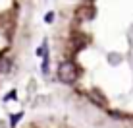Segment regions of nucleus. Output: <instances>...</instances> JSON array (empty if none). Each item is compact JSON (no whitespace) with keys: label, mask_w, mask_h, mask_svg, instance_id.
<instances>
[{"label":"nucleus","mask_w":133,"mask_h":128,"mask_svg":"<svg viewBox=\"0 0 133 128\" xmlns=\"http://www.w3.org/2000/svg\"><path fill=\"white\" fill-rule=\"evenodd\" d=\"M77 78V66L73 64L71 60H66L60 64V68H58V80L62 82V84H73Z\"/></svg>","instance_id":"1"},{"label":"nucleus","mask_w":133,"mask_h":128,"mask_svg":"<svg viewBox=\"0 0 133 128\" xmlns=\"http://www.w3.org/2000/svg\"><path fill=\"white\" fill-rule=\"evenodd\" d=\"M14 97H16V91H12V93H8V95H6V101H12Z\"/></svg>","instance_id":"4"},{"label":"nucleus","mask_w":133,"mask_h":128,"mask_svg":"<svg viewBox=\"0 0 133 128\" xmlns=\"http://www.w3.org/2000/svg\"><path fill=\"white\" fill-rule=\"evenodd\" d=\"M21 117H23V113H16V115L10 118V126H16L17 120H21Z\"/></svg>","instance_id":"2"},{"label":"nucleus","mask_w":133,"mask_h":128,"mask_svg":"<svg viewBox=\"0 0 133 128\" xmlns=\"http://www.w3.org/2000/svg\"><path fill=\"white\" fill-rule=\"evenodd\" d=\"M10 70V62L8 60H0V72H8Z\"/></svg>","instance_id":"3"}]
</instances>
